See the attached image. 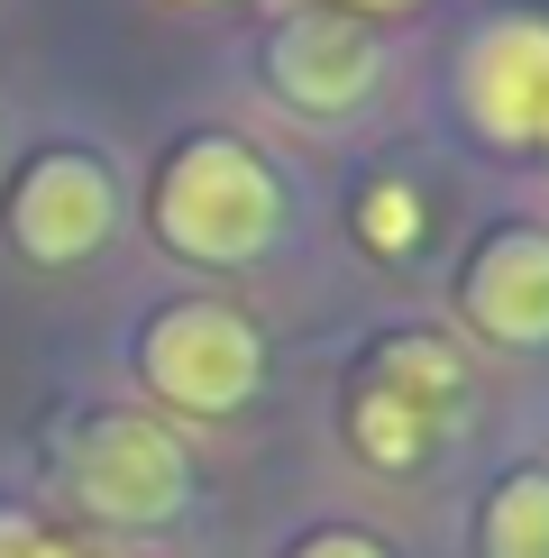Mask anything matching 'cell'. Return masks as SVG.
<instances>
[{
  "instance_id": "6da1fadb",
  "label": "cell",
  "mask_w": 549,
  "mask_h": 558,
  "mask_svg": "<svg viewBox=\"0 0 549 558\" xmlns=\"http://www.w3.org/2000/svg\"><path fill=\"white\" fill-rule=\"evenodd\" d=\"M274 229H284V183L274 166L247 137H183L166 156V174H156V239L174 247V257L193 266H247L274 247Z\"/></svg>"
},
{
  "instance_id": "7a4b0ae2",
  "label": "cell",
  "mask_w": 549,
  "mask_h": 558,
  "mask_svg": "<svg viewBox=\"0 0 549 558\" xmlns=\"http://www.w3.org/2000/svg\"><path fill=\"white\" fill-rule=\"evenodd\" d=\"M64 495L91 522L147 531L193 504V458H183V439L156 412H91L74 430V449H64Z\"/></svg>"
},
{
  "instance_id": "3957f363",
  "label": "cell",
  "mask_w": 549,
  "mask_h": 558,
  "mask_svg": "<svg viewBox=\"0 0 549 558\" xmlns=\"http://www.w3.org/2000/svg\"><path fill=\"white\" fill-rule=\"evenodd\" d=\"M137 376H147L156 403L220 422V412H239L247 393L266 385V339H257V320L229 312V302H174V312H156L147 339H137Z\"/></svg>"
},
{
  "instance_id": "277c9868",
  "label": "cell",
  "mask_w": 549,
  "mask_h": 558,
  "mask_svg": "<svg viewBox=\"0 0 549 558\" xmlns=\"http://www.w3.org/2000/svg\"><path fill=\"white\" fill-rule=\"evenodd\" d=\"M110 229H120V183H110L101 156L46 147V156L19 166V183H10V239H19V257L83 266V257H101Z\"/></svg>"
},
{
  "instance_id": "5b68a950",
  "label": "cell",
  "mask_w": 549,
  "mask_h": 558,
  "mask_svg": "<svg viewBox=\"0 0 549 558\" xmlns=\"http://www.w3.org/2000/svg\"><path fill=\"white\" fill-rule=\"evenodd\" d=\"M457 101L495 147H549V19L503 10L457 56Z\"/></svg>"
},
{
  "instance_id": "8992f818",
  "label": "cell",
  "mask_w": 549,
  "mask_h": 558,
  "mask_svg": "<svg viewBox=\"0 0 549 558\" xmlns=\"http://www.w3.org/2000/svg\"><path fill=\"white\" fill-rule=\"evenodd\" d=\"M385 74V56H376V28L349 10H293V19H274V37H266V83L284 92L303 120H339V110H357L366 92H376Z\"/></svg>"
},
{
  "instance_id": "52a82bcc",
  "label": "cell",
  "mask_w": 549,
  "mask_h": 558,
  "mask_svg": "<svg viewBox=\"0 0 549 558\" xmlns=\"http://www.w3.org/2000/svg\"><path fill=\"white\" fill-rule=\"evenodd\" d=\"M457 302L495 348H540L549 339V229H495L467 257Z\"/></svg>"
},
{
  "instance_id": "ba28073f",
  "label": "cell",
  "mask_w": 549,
  "mask_h": 558,
  "mask_svg": "<svg viewBox=\"0 0 549 558\" xmlns=\"http://www.w3.org/2000/svg\"><path fill=\"white\" fill-rule=\"evenodd\" d=\"M430 422H440L430 403H412V393L376 385V376H366V385H357V403H349V439H357V458H366V468H385V476H403V468H422V458H430Z\"/></svg>"
},
{
  "instance_id": "9c48e42d",
  "label": "cell",
  "mask_w": 549,
  "mask_h": 558,
  "mask_svg": "<svg viewBox=\"0 0 549 558\" xmlns=\"http://www.w3.org/2000/svg\"><path fill=\"white\" fill-rule=\"evenodd\" d=\"M476 558H549V468L503 476L476 513Z\"/></svg>"
},
{
  "instance_id": "30bf717a",
  "label": "cell",
  "mask_w": 549,
  "mask_h": 558,
  "mask_svg": "<svg viewBox=\"0 0 549 558\" xmlns=\"http://www.w3.org/2000/svg\"><path fill=\"white\" fill-rule=\"evenodd\" d=\"M376 385H394V393H412V403H457V385H467V357H457L449 339H430V330H403V339H385L376 357Z\"/></svg>"
},
{
  "instance_id": "8fae6325",
  "label": "cell",
  "mask_w": 549,
  "mask_h": 558,
  "mask_svg": "<svg viewBox=\"0 0 549 558\" xmlns=\"http://www.w3.org/2000/svg\"><path fill=\"white\" fill-rule=\"evenodd\" d=\"M357 239L376 247V257H403V247L422 239V202H412V183H376V193H357Z\"/></svg>"
},
{
  "instance_id": "7c38bea8",
  "label": "cell",
  "mask_w": 549,
  "mask_h": 558,
  "mask_svg": "<svg viewBox=\"0 0 549 558\" xmlns=\"http://www.w3.org/2000/svg\"><path fill=\"white\" fill-rule=\"evenodd\" d=\"M284 558H385L376 541H366V531H312L303 549H284Z\"/></svg>"
},
{
  "instance_id": "4fadbf2b",
  "label": "cell",
  "mask_w": 549,
  "mask_h": 558,
  "mask_svg": "<svg viewBox=\"0 0 549 558\" xmlns=\"http://www.w3.org/2000/svg\"><path fill=\"white\" fill-rule=\"evenodd\" d=\"M28 541H37L28 513H0V558H28Z\"/></svg>"
},
{
  "instance_id": "5bb4252c",
  "label": "cell",
  "mask_w": 549,
  "mask_h": 558,
  "mask_svg": "<svg viewBox=\"0 0 549 558\" xmlns=\"http://www.w3.org/2000/svg\"><path fill=\"white\" fill-rule=\"evenodd\" d=\"M320 10H349V19H376V10H422V0H320Z\"/></svg>"
},
{
  "instance_id": "9a60e30c",
  "label": "cell",
  "mask_w": 549,
  "mask_h": 558,
  "mask_svg": "<svg viewBox=\"0 0 549 558\" xmlns=\"http://www.w3.org/2000/svg\"><path fill=\"white\" fill-rule=\"evenodd\" d=\"M28 558H91L83 541H56V531H37V541H28Z\"/></svg>"
}]
</instances>
